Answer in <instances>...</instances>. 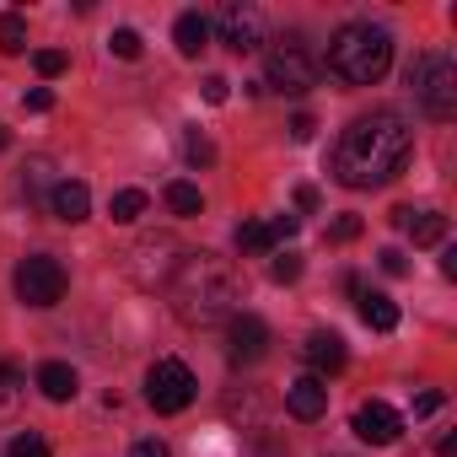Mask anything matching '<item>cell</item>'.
<instances>
[{
	"mask_svg": "<svg viewBox=\"0 0 457 457\" xmlns=\"http://www.w3.org/2000/svg\"><path fill=\"white\" fill-rule=\"evenodd\" d=\"M312 135H318V124H312V113H296V119H291V140H296V145H307Z\"/></svg>",
	"mask_w": 457,
	"mask_h": 457,
	"instance_id": "cell-31",
	"label": "cell"
},
{
	"mask_svg": "<svg viewBox=\"0 0 457 457\" xmlns=\"http://www.w3.org/2000/svg\"><path fill=\"white\" fill-rule=\"evenodd\" d=\"M398 226L414 237V248L446 243V215H441V210H398Z\"/></svg>",
	"mask_w": 457,
	"mask_h": 457,
	"instance_id": "cell-14",
	"label": "cell"
},
{
	"mask_svg": "<svg viewBox=\"0 0 457 457\" xmlns=\"http://www.w3.org/2000/svg\"><path fill=\"white\" fill-rule=\"evenodd\" d=\"M129 457H172V452H167L162 441H135V446H129Z\"/></svg>",
	"mask_w": 457,
	"mask_h": 457,
	"instance_id": "cell-33",
	"label": "cell"
},
{
	"mask_svg": "<svg viewBox=\"0 0 457 457\" xmlns=\"http://www.w3.org/2000/svg\"><path fill=\"white\" fill-rule=\"evenodd\" d=\"M6 457H54V452H49V441H44L38 430H22V436H12Z\"/></svg>",
	"mask_w": 457,
	"mask_h": 457,
	"instance_id": "cell-23",
	"label": "cell"
},
{
	"mask_svg": "<svg viewBox=\"0 0 457 457\" xmlns=\"http://www.w3.org/2000/svg\"><path fill=\"white\" fill-rule=\"evenodd\" d=\"M194 393H199V382H194V371L183 361H156L151 377H145V403L156 414H183L194 403Z\"/></svg>",
	"mask_w": 457,
	"mask_h": 457,
	"instance_id": "cell-6",
	"label": "cell"
},
{
	"mask_svg": "<svg viewBox=\"0 0 457 457\" xmlns=\"http://www.w3.org/2000/svg\"><path fill=\"white\" fill-rule=\"evenodd\" d=\"M6 145H12V129H6V124H0V151H6Z\"/></svg>",
	"mask_w": 457,
	"mask_h": 457,
	"instance_id": "cell-38",
	"label": "cell"
},
{
	"mask_svg": "<svg viewBox=\"0 0 457 457\" xmlns=\"http://www.w3.org/2000/svg\"><path fill=\"white\" fill-rule=\"evenodd\" d=\"M296 275H302V259H296V253H275V264H270V280H275V286H291Z\"/></svg>",
	"mask_w": 457,
	"mask_h": 457,
	"instance_id": "cell-26",
	"label": "cell"
},
{
	"mask_svg": "<svg viewBox=\"0 0 457 457\" xmlns=\"http://www.w3.org/2000/svg\"><path fill=\"white\" fill-rule=\"evenodd\" d=\"M286 409H291L296 420H318V414L328 409V382H323V377H296V382L286 387Z\"/></svg>",
	"mask_w": 457,
	"mask_h": 457,
	"instance_id": "cell-13",
	"label": "cell"
},
{
	"mask_svg": "<svg viewBox=\"0 0 457 457\" xmlns=\"http://www.w3.org/2000/svg\"><path fill=\"white\" fill-rule=\"evenodd\" d=\"M167 210H172V215H199V210H204V194L178 178V183H167Z\"/></svg>",
	"mask_w": 457,
	"mask_h": 457,
	"instance_id": "cell-20",
	"label": "cell"
},
{
	"mask_svg": "<svg viewBox=\"0 0 457 457\" xmlns=\"http://www.w3.org/2000/svg\"><path fill=\"white\" fill-rule=\"evenodd\" d=\"M22 188H28V194H44V188H49V162H33L28 178H22Z\"/></svg>",
	"mask_w": 457,
	"mask_h": 457,
	"instance_id": "cell-29",
	"label": "cell"
},
{
	"mask_svg": "<svg viewBox=\"0 0 457 457\" xmlns=\"http://www.w3.org/2000/svg\"><path fill=\"white\" fill-rule=\"evenodd\" d=\"M312 81H318L312 54H307L302 44H280V49H270V65H264V81H259V87H275V92H286V97H302Z\"/></svg>",
	"mask_w": 457,
	"mask_h": 457,
	"instance_id": "cell-7",
	"label": "cell"
},
{
	"mask_svg": "<svg viewBox=\"0 0 457 457\" xmlns=\"http://www.w3.org/2000/svg\"><path fill=\"white\" fill-rule=\"evenodd\" d=\"M0 54H28V17L22 12L0 17Z\"/></svg>",
	"mask_w": 457,
	"mask_h": 457,
	"instance_id": "cell-18",
	"label": "cell"
},
{
	"mask_svg": "<svg viewBox=\"0 0 457 457\" xmlns=\"http://www.w3.org/2000/svg\"><path fill=\"white\" fill-rule=\"evenodd\" d=\"M183 156H188L194 167H210V162H215V145H210V135H204V129H188V135H183Z\"/></svg>",
	"mask_w": 457,
	"mask_h": 457,
	"instance_id": "cell-22",
	"label": "cell"
},
{
	"mask_svg": "<svg viewBox=\"0 0 457 457\" xmlns=\"http://www.w3.org/2000/svg\"><path fill=\"white\" fill-rule=\"evenodd\" d=\"M361 318H366V328H377V334H393V328H398V307H393L387 296H377V291H361Z\"/></svg>",
	"mask_w": 457,
	"mask_h": 457,
	"instance_id": "cell-17",
	"label": "cell"
},
{
	"mask_svg": "<svg viewBox=\"0 0 457 457\" xmlns=\"http://www.w3.org/2000/svg\"><path fill=\"white\" fill-rule=\"evenodd\" d=\"M409 156H414L409 124L398 113L377 108V113H361L339 135V145H334V178L345 188H382V183H393L409 167Z\"/></svg>",
	"mask_w": 457,
	"mask_h": 457,
	"instance_id": "cell-1",
	"label": "cell"
},
{
	"mask_svg": "<svg viewBox=\"0 0 457 457\" xmlns=\"http://www.w3.org/2000/svg\"><path fill=\"white\" fill-rule=\"evenodd\" d=\"M65 65H71V60H65L60 49H38V54H33V71H38L44 81H54V76H65Z\"/></svg>",
	"mask_w": 457,
	"mask_h": 457,
	"instance_id": "cell-24",
	"label": "cell"
},
{
	"mask_svg": "<svg viewBox=\"0 0 457 457\" xmlns=\"http://www.w3.org/2000/svg\"><path fill=\"white\" fill-rule=\"evenodd\" d=\"M167 296H172V312L188 323V328H215V323H232L237 318V280L220 259L210 253H188L172 280H167Z\"/></svg>",
	"mask_w": 457,
	"mask_h": 457,
	"instance_id": "cell-2",
	"label": "cell"
},
{
	"mask_svg": "<svg viewBox=\"0 0 457 457\" xmlns=\"http://www.w3.org/2000/svg\"><path fill=\"white\" fill-rule=\"evenodd\" d=\"M398 430H403V420H398V409H393V403L371 398V403H361V409H355V436H361L366 446H393V441H398Z\"/></svg>",
	"mask_w": 457,
	"mask_h": 457,
	"instance_id": "cell-10",
	"label": "cell"
},
{
	"mask_svg": "<svg viewBox=\"0 0 457 457\" xmlns=\"http://www.w3.org/2000/svg\"><path fill=\"white\" fill-rule=\"evenodd\" d=\"M172 44H178V54H199L204 44H210V17L204 12H183L178 22H172Z\"/></svg>",
	"mask_w": 457,
	"mask_h": 457,
	"instance_id": "cell-16",
	"label": "cell"
},
{
	"mask_svg": "<svg viewBox=\"0 0 457 457\" xmlns=\"http://www.w3.org/2000/svg\"><path fill=\"white\" fill-rule=\"evenodd\" d=\"M204 103H226V92H232V81H226V76H204Z\"/></svg>",
	"mask_w": 457,
	"mask_h": 457,
	"instance_id": "cell-30",
	"label": "cell"
},
{
	"mask_svg": "<svg viewBox=\"0 0 457 457\" xmlns=\"http://www.w3.org/2000/svg\"><path fill=\"white\" fill-rule=\"evenodd\" d=\"M302 355H307L312 377H334V371H345V361H350V350H345L339 334H312V339L302 345Z\"/></svg>",
	"mask_w": 457,
	"mask_h": 457,
	"instance_id": "cell-12",
	"label": "cell"
},
{
	"mask_svg": "<svg viewBox=\"0 0 457 457\" xmlns=\"http://www.w3.org/2000/svg\"><path fill=\"white\" fill-rule=\"evenodd\" d=\"M22 108H28V113H49V108H54V92H49V87H33V92H22Z\"/></svg>",
	"mask_w": 457,
	"mask_h": 457,
	"instance_id": "cell-28",
	"label": "cell"
},
{
	"mask_svg": "<svg viewBox=\"0 0 457 457\" xmlns=\"http://www.w3.org/2000/svg\"><path fill=\"white\" fill-rule=\"evenodd\" d=\"M436 409H441V393H420L414 398V414H436Z\"/></svg>",
	"mask_w": 457,
	"mask_h": 457,
	"instance_id": "cell-35",
	"label": "cell"
},
{
	"mask_svg": "<svg viewBox=\"0 0 457 457\" xmlns=\"http://www.w3.org/2000/svg\"><path fill=\"white\" fill-rule=\"evenodd\" d=\"M76 387H81V382H76V371H71L65 361H44V366H38V393H44L49 403H71Z\"/></svg>",
	"mask_w": 457,
	"mask_h": 457,
	"instance_id": "cell-15",
	"label": "cell"
},
{
	"mask_svg": "<svg viewBox=\"0 0 457 457\" xmlns=\"http://www.w3.org/2000/svg\"><path fill=\"white\" fill-rule=\"evenodd\" d=\"M49 210H54V220H87L92 215V188L81 183V178H60L54 188H49Z\"/></svg>",
	"mask_w": 457,
	"mask_h": 457,
	"instance_id": "cell-11",
	"label": "cell"
},
{
	"mask_svg": "<svg viewBox=\"0 0 457 457\" xmlns=\"http://www.w3.org/2000/svg\"><path fill=\"white\" fill-rule=\"evenodd\" d=\"M296 204L302 210H318V188H296Z\"/></svg>",
	"mask_w": 457,
	"mask_h": 457,
	"instance_id": "cell-37",
	"label": "cell"
},
{
	"mask_svg": "<svg viewBox=\"0 0 457 457\" xmlns=\"http://www.w3.org/2000/svg\"><path fill=\"white\" fill-rule=\"evenodd\" d=\"M253 457H286V446H280V441H259Z\"/></svg>",
	"mask_w": 457,
	"mask_h": 457,
	"instance_id": "cell-36",
	"label": "cell"
},
{
	"mask_svg": "<svg viewBox=\"0 0 457 457\" xmlns=\"http://www.w3.org/2000/svg\"><path fill=\"white\" fill-rule=\"evenodd\" d=\"M210 33L232 49V54H253V49L264 44V22H259V12H248V6H220V17L210 22Z\"/></svg>",
	"mask_w": 457,
	"mask_h": 457,
	"instance_id": "cell-8",
	"label": "cell"
},
{
	"mask_svg": "<svg viewBox=\"0 0 457 457\" xmlns=\"http://www.w3.org/2000/svg\"><path fill=\"white\" fill-rule=\"evenodd\" d=\"M108 215H113V220H124V226H129V220H140V215H145V194H140V188H119V194L108 199Z\"/></svg>",
	"mask_w": 457,
	"mask_h": 457,
	"instance_id": "cell-21",
	"label": "cell"
},
{
	"mask_svg": "<svg viewBox=\"0 0 457 457\" xmlns=\"http://www.w3.org/2000/svg\"><path fill=\"white\" fill-rule=\"evenodd\" d=\"M12 286H17V302H28V307H54V302L65 296L71 275H65L60 259H49V253H28V259L17 264Z\"/></svg>",
	"mask_w": 457,
	"mask_h": 457,
	"instance_id": "cell-5",
	"label": "cell"
},
{
	"mask_svg": "<svg viewBox=\"0 0 457 457\" xmlns=\"http://www.w3.org/2000/svg\"><path fill=\"white\" fill-rule=\"evenodd\" d=\"M296 226H302L296 215H275V220H270V232H275V243H286V237H296Z\"/></svg>",
	"mask_w": 457,
	"mask_h": 457,
	"instance_id": "cell-32",
	"label": "cell"
},
{
	"mask_svg": "<svg viewBox=\"0 0 457 457\" xmlns=\"http://www.w3.org/2000/svg\"><path fill=\"white\" fill-rule=\"evenodd\" d=\"M361 237V215H339L328 220V243H355Z\"/></svg>",
	"mask_w": 457,
	"mask_h": 457,
	"instance_id": "cell-27",
	"label": "cell"
},
{
	"mask_svg": "<svg viewBox=\"0 0 457 457\" xmlns=\"http://www.w3.org/2000/svg\"><path fill=\"white\" fill-rule=\"evenodd\" d=\"M393 65V33L377 22H345L328 38V71L345 87H377Z\"/></svg>",
	"mask_w": 457,
	"mask_h": 457,
	"instance_id": "cell-3",
	"label": "cell"
},
{
	"mask_svg": "<svg viewBox=\"0 0 457 457\" xmlns=\"http://www.w3.org/2000/svg\"><path fill=\"white\" fill-rule=\"evenodd\" d=\"M237 248H243V253H270V248H275L270 220H243V226H237Z\"/></svg>",
	"mask_w": 457,
	"mask_h": 457,
	"instance_id": "cell-19",
	"label": "cell"
},
{
	"mask_svg": "<svg viewBox=\"0 0 457 457\" xmlns=\"http://www.w3.org/2000/svg\"><path fill=\"white\" fill-rule=\"evenodd\" d=\"M108 49H113L119 60H140V33H135V28H119V33L108 38Z\"/></svg>",
	"mask_w": 457,
	"mask_h": 457,
	"instance_id": "cell-25",
	"label": "cell"
},
{
	"mask_svg": "<svg viewBox=\"0 0 457 457\" xmlns=\"http://www.w3.org/2000/svg\"><path fill=\"white\" fill-rule=\"evenodd\" d=\"M409 92H414V103H420L436 124H446V119L457 113V65H452L446 54H420V60L409 65Z\"/></svg>",
	"mask_w": 457,
	"mask_h": 457,
	"instance_id": "cell-4",
	"label": "cell"
},
{
	"mask_svg": "<svg viewBox=\"0 0 457 457\" xmlns=\"http://www.w3.org/2000/svg\"><path fill=\"white\" fill-rule=\"evenodd\" d=\"M382 270H387V275H403L409 264H403V253H398V248H382Z\"/></svg>",
	"mask_w": 457,
	"mask_h": 457,
	"instance_id": "cell-34",
	"label": "cell"
},
{
	"mask_svg": "<svg viewBox=\"0 0 457 457\" xmlns=\"http://www.w3.org/2000/svg\"><path fill=\"white\" fill-rule=\"evenodd\" d=\"M264 350H270V323L264 318L237 312L226 323V361L232 366H253V361H264Z\"/></svg>",
	"mask_w": 457,
	"mask_h": 457,
	"instance_id": "cell-9",
	"label": "cell"
}]
</instances>
